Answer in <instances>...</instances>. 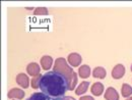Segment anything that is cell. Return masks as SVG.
Masks as SVG:
<instances>
[{"mask_svg":"<svg viewBox=\"0 0 132 100\" xmlns=\"http://www.w3.org/2000/svg\"><path fill=\"white\" fill-rule=\"evenodd\" d=\"M106 69L102 67H96L93 72V75H94V78H98V79H104L106 77Z\"/></svg>","mask_w":132,"mask_h":100,"instance_id":"4fadbf2b","label":"cell"},{"mask_svg":"<svg viewBox=\"0 0 132 100\" xmlns=\"http://www.w3.org/2000/svg\"><path fill=\"white\" fill-rule=\"evenodd\" d=\"M27 72L30 76H33V77H37L40 75V72H41V67H39L38 63L36 62H32L30 63L28 67H27Z\"/></svg>","mask_w":132,"mask_h":100,"instance_id":"9c48e42d","label":"cell"},{"mask_svg":"<svg viewBox=\"0 0 132 100\" xmlns=\"http://www.w3.org/2000/svg\"><path fill=\"white\" fill-rule=\"evenodd\" d=\"M41 76L42 75H39L37 77H34V79L31 81V86L33 89H38L39 88V83H40V79H41Z\"/></svg>","mask_w":132,"mask_h":100,"instance_id":"e0dca14e","label":"cell"},{"mask_svg":"<svg viewBox=\"0 0 132 100\" xmlns=\"http://www.w3.org/2000/svg\"><path fill=\"white\" fill-rule=\"evenodd\" d=\"M49 12H48V9L46 7H38L34 10V15L35 16H47Z\"/></svg>","mask_w":132,"mask_h":100,"instance_id":"2e32d148","label":"cell"},{"mask_svg":"<svg viewBox=\"0 0 132 100\" xmlns=\"http://www.w3.org/2000/svg\"><path fill=\"white\" fill-rule=\"evenodd\" d=\"M16 83L22 87L23 89H27L29 88V85H30V80H29V77L26 75V74H19L16 76Z\"/></svg>","mask_w":132,"mask_h":100,"instance_id":"ba28073f","label":"cell"},{"mask_svg":"<svg viewBox=\"0 0 132 100\" xmlns=\"http://www.w3.org/2000/svg\"><path fill=\"white\" fill-rule=\"evenodd\" d=\"M121 92H122V96L123 97H129L130 95H132V87L129 86L128 84H123L122 85V89H121Z\"/></svg>","mask_w":132,"mask_h":100,"instance_id":"9a60e30c","label":"cell"},{"mask_svg":"<svg viewBox=\"0 0 132 100\" xmlns=\"http://www.w3.org/2000/svg\"><path fill=\"white\" fill-rule=\"evenodd\" d=\"M53 70L56 73H59L65 77L67 82H68V90L73 91L75 89L76 84H77V74L74 73L73 68L67 65L66 59H64L63 57L57 58L55 60Z\"/></svg>","mask_w":132,"mask_h":100,"instance_id":"7a4b0ae2","label":"cell"},{"mask_svg":"<svg viewBox=\"0 0 132 100\" xmlns=\"http://www.w3.org/2000/svg\"><path fill=\"white\" fill-rule=\"evenodd\" d=\"M39 88L51 97H63L68 90V82L64 76L52 70L41 76Z\"/></svg>","mask_w":132,"mask_h":100,"instance_id":"6da1fadb","label":"cell"},{"mask_svg":"<svg viewBox=\"0 0 132 100\" xmlns=\"http://www.w3.org/2000/svg\"><path fill=\"white\" fill-rule=\"evenodd\" d=\"M88 86H89L88 82H81L78 85V87L75 89V94L76 95H81L83 93H85L88 89Z\"/></svg>","mask_w":132,"mask_h":100,"instance_id":"5bb4252c","label":"cell"},{"mask_svg":"<svg viewBox=\"0 0 132 100\" xmlns=\"http://www.w3.org/2000/svg\"><path fill=\"white\" fill-rule=\"evenodd\" d=\"M104 97L106 100H119V94H118V92H117L115 88L109 87L106 90Z\"/></svg>","mask_w":132,"mask_h":100,"instance_id":"8992f818","label":"cell"},{"mask_svg":"<svg viewBox=\"0 0 132 100\" xmlns=\"http://www.w3.org/2000/svg\"><path fill=\"white\" fill-rule=\"evenodd\" d=\"M8 98L10 99H22L24 97V92L21 90V89H18V88H12L11 90H9L8 94H7Z\"/></svg>","mask_w":132,"mask_h":100,"instance_id":"5b68a950","label":"cell"},{"mask_svg":"<svg viewBox=\"0 0 132 100\" xmlns=\"http://www.w3.org/2000/svg\"><path fill=\"white\" fill-rule=\"evenodd\" d=\"M131 72H132V65H131Z\"/></svg>","mask_w":132,"mask_h":100,"instance_id":"44dd1931","label":"cell"},{"mask_svg":"<svg viewBox=\"0 0 132 100\" xmlns=\"http://www.w3.org/2000/svg\"><path fill=\"white\" fill-rule=\"evenodd\" d=\"M78 75L80 76V78L82 79H86L89 77L90 75V68L88 66L84 65V66H81V67L78 68Z\"/></svg>","mask_w":132,"mask_h":100,"instance_id":"7c38bea8","label":"cell"},{"mask_svg":"<svg viewBox=\"0 0 132 100\" xmlns=\"http://www.w3.org/2000/svg\"><path fill=\"white\" fill-rule=\"evenodd\" d=\"M63 100H75L74 99V98H73V97H71V96H64V97H63Z\"/></svg>","mask_w":132,"mask_h":100,"instance_id":"d6986e66","label":"cell"},{"mask_svg":"<svg viewBox=\"0 0 132 100\" xmlns=\"http://www.w3.org/2000/svg\"><path fill=\"white\" fill-rule=\"evenodd\" d=\"M67 60H68V62H69V65L71 67H76L81 63L82 59H81V56L78 53H70V54H68Z\"/></svg>","mask_w":132,"mask_h":100,"instance_id":"277c9868","label":"cell"},{"mask_svg":"<svg viewBox=\"0 0 132 100\" xmlns=\"http://www.w3.org/2000/svg\"><path fill=\"white\" fill-rule=\"evenodd\" d=\"M79 100H95L92 96H88V95H86V96H82V97H80V99Z\"/></svg>","mask_w":132,"mask_h":100,"instance_id":"ac0fdd59","label":"cell"},{"mask_svg":"<svg viewBox=\"0 0 132 100\" xmlns=\"http://www.w3.org/2000/svg\"><path fill=\"white\" fill-rule=\"evenodd\" d=\"M63 97H51L49 95H46L43 92H41V93H34L27 100H63Z\"/></svg>","mask_w":132,"mask_h":100,"instance_id":"3957f363","label":"cell"},{"mask_svg":"<svg viewBox=\"0 0 132 100\" xmlns=\"http://www.w3.org/2000/svg\"><path fill=\"white\" fill-rule=\"evenodd\" d=\"M126 100H132V97H129V98H127Z\"/></svg>","mask_w":132,"mask_h":100,"instance_id":"ffe728a7","label":"cell"},{"mask_svg":"<svg viewBox=\"0 0 132 100\" xmlns=\"http://www.w3.org/2000/svg\"><path fill=\"white\" fill-rule=\"evenodd\" d=\"M124 74H125V67L123 65H117L112 70V77L116 80L121 79L124 76Z\"/></svg>","mask_w":132,"mask_h":100,"instance_id":"52a82bcc","label":"cell"},{"mask_svg":"<svg viewBox=\"0 0 132 100\" xmlns=\"http://www.w3.org/2000/svg\"><path fill=\"white\" fill-rule=\"evenodd\" d=\"M104 85L100 82L95 83L92 86V93L95 95V96H101L102 93L104 92Z\"/></svg>","mask_w":132,"mask_h":100,"instance_id":"8fae6325","label":"cell"},{"mask_svg":"<svg viewBox=\"0 0 132 100\" xmlns=\"http://www.w3.org/2000/svg\"><path fill=\"white\" fill-rule=\"evenodd\" d=\"M52 63H53V59L49 55H45V56H43L41 58V66L45 70L50 69L51 67H52Z\"/></svg>","mask_w":132,"mask_h":100,"instance_id":"30bf717a","label":"cell"}]
</instances>
